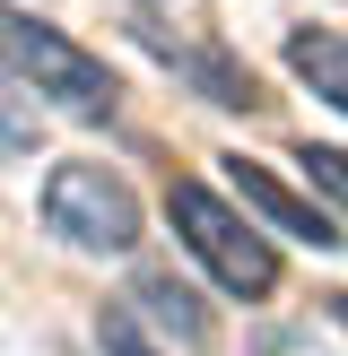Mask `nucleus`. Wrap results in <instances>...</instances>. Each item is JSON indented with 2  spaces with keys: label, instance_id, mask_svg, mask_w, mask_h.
I'll use <instances>...</instances> for the list:
<instances>
[{
  "label": "nucleus",
  "instance_id": "obj_1",
  "mask_svg": "<svg viewBox=\"0 0 348 356\" xmlns=\"http://www.w3.org/2000/svg\"><path fill=\"white\" fill-rule=\"evenodd\" d=\"M166 218H174V235H183V252L200 261L226 296H270V287H278V252H270V235H261L235 200H218L209 183L174 174V183H166Z\"/></svg>",
  "mask_w": 348,
  "mask_h": 356
},
{
  "label": "nucleus",
  "instance_id": "obj_2",
  "mask_svg": "<svg viewBox=\"0 0 348 356\" xmlns=\"http://www.w3.org/2000/svg\"><path fill=\"white\" fill-rule=\"evenodd\" d=\"M0 61H9L35 96H52L61 113H79V122L113 113V96H122V79H113V70H104L87 44H70L52 17L17 9V0H0Z\"/></svg>",
  "mask_w": 348,
  "mask_h": 356
},
{
  "label": "nucleus",
  "instance_id": "obj_3",
  "mask_svg": "<svg viewBox=\"0 0 348 356\" xmlns=\"http://www.w3.org/2000/svg\"><path fill=\"white\" fill-rule=\"evenodd\" d=\"M44 226L61 243H79V252H131L139 243V200H131V183L113 165L70 156V165L44 174Z\"/></svg>",
  "mask_w": 348,
  "mask_h": 356
},
{
  "label": "nucleus",
  "instance_id": "obj_4",
  "mask_svg": "<svg viewBox=\"0 0 348 356\" xmlns=\"http://www.w3.org/2000/svg\"><path fill=\"white\" fill-rule=\"evenodd\" d=\"M218 165H226V183H235V200H244V209H261V218H270V226H278L287 243H313V252H340V226H331V218H322L313 200H296V191L278 183V174H261L253 156H218Z\"/></svg>",
  "mask_w": 348,
  "mask_h": 356
},
{
  "label": "nucleus",
  "instance_id": "obj_5",
  "mask_svg": "<svg viewBox=\"0 0 348 356\" xmlns=\"http://www.w3.org/2000/svg\"><path fill=\"white\" fill-rule=\"evenodd\" d=\"M287 70L331 104V113H348V35H331V26H287Z\"/></svg>",
  "mask_w": 348,
  "mask_h": 356
},
{
  "label": "nucleus",
  "instance_id": "obj_6",
  "mask_svg": "<svg viewBox=\"0 0 348 356\" xmlns=\"http://www.w3.org/2000/svg\"><path fill=\"white\" fill-rule=\"evenodd\" d=\"M131 305H139V322H157L166 339H183V348H200V339H209L200 296H191V287H174L166 270H148V278H139V287H131Z\"/></svg>",
  "mask_w": 348,
  "mask_h": 356
},
{
  "label": "nucleus",
  "instance_id": "obj_7",
  "mask_svg": "<svg viewBox=\"0 0 348 356\" xmlns=\"http://www.w3.org/2000/svg\"><path fill=\"white\" fill-rule=\"evenodd\" d=\"M174 61H183V79L200 87L209 104H244V113L261 104V79H253V70H235L226 52H174Z\"/></svg>",
  "mask_w": 348,
  "mask_h": 356
},
{
  "label": "nucleus",
  "instance_id": "obj_8",
  "mask_svg": "<svg viewBox=\"0 0 348 356\" xmlns=\"http://www.w3.org/2000/svg\"><path fill=\"white\" fill-rule=\"evenodd\" d=\"M35 139H44V104L17 70H0V156H35Z\"/></svg>",
  "mask_w": 348,
  "mask_h": 356
},
{
  "label": "nucleus",
  "instance_id": "obj_9",
  "mask_svg": "<svg viewBox=\"0 0 348 356\" xmlns=\"http://www.w3.org/2000/svg\"><path fill=\"white\" fill-rule=\"evenodd\" d=\"M96 339H104V356H157V348H148V330H139V313H104Z\"/></svg>",
  "mask_w": 348,
  "mask_h": 356
},
{
  "label": "nucleus",
  "instance_id": "obj_10",
  "mask_svg": "<svg viewBox=\"0 0 348 356\" xmlns=\"http://www.w3.org/2000/svg\"><path fill=\"white\" fill-rule=\"evenodd\" d=\"M296 165H305V174H313L322 191H340V200H348V148H305Z\"/></svg>",
  "mask_w": 348,
  "mask_h": 356
}]
</instances>
